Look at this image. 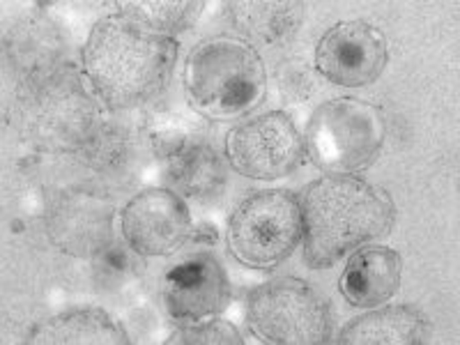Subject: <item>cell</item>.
<instances>
[{"label":"cell","mask_w":460,"mask_h":345,"mask_svg":"<svg viewBox=\"0 0 460 345\" xmlns=\"http://www.w3.org/2000/svg\"><path fill=\"white\" fill-rule=\"evenodd\" d=\"M81 60L97 100L111 111H129L150 104L168 88L178 42L111 14L93 26Z\"/></svg>","instance_id":"obj_1"},{"label":"cell","mask_w":460,"mask_h":345,"mask_svg":"<svg viewBox=\"0 0 460 345\" xmlns=\"http://www.w3.org/2000/svg\"><path fill=\"white\" fill-rule=\"evenodd\" d=\"M304 262L332 267L368 242L389 235L396 205L382 187L355 175H324L306 184L302 199Z\"/></svg>","instance_id":"obj_2"},{"label":"cell","mask_w":460,"mask_h":345,"mask_svg":"<svg viewBox=\"0 0 460 345\" xmlns=\"http://www.w3.org/2000/svg\"><path fill=\"white\" fill-rule=\"evenodd\" d=\"M94 97L76 69L56 65L26 76L16 115L23 134L40 147L79 152L104 125Z\"/></svg>","instance_id":"obj_3"},{"label":"cell","mask_w":460,"mask_h":345,"mask_svg":"<svg viewBox=\"0 0 460 345\" xmlns=\"http://www.w3.org/2000/svg\"><path fill=\"white\" fill-rule=\"evenodd\" d=\"M191 109L209 120L249 113L267 93V74L256 49L237 40H209L187 56L182 72Z\"/></svg>","instance_id":"obj_4"},{"label":"cell","mask_w":460,"mask_h":345,"mask_svg":"<svg viewBox=\"0 0 460 345\" xmlns=\"http://www.w3.org/2000/svg\"><path fill=\"white\" fill-rule=\"evenodd\" d=\"M387 138V120L368 102L341 97L320 104L304 131L311 162L332 175H350L371 166Z\"/></svg>","instance_id":"obj_5"},{"label":"cell","mask_w":460,"mask_h":345,"mask_svg":"<svg viewBox=\"0 0 460 345\" xmlns=\"http://www.w3.org/2000/svg\"><path fill=\"white\" fill-rule=\"evenodd\" d=\"M228 252L253 270H272L302 242L299 199L286 189H261L246 196L228 219Z\"/></svg>","instance_id":"obj_6"},{"label":"cell","mask_w":460,"mask_h":345,"mask_svg":"<svg viewBox=\"0 0 460 345\" xmlns=\"http://www.w3.org/2000/svg\"><path fill=\"white\" fill-rule=\"evenodd\" d=\"M246 324L270 345H323L334 334L330 304L302 279L279 277L252 290Z\"/></svg>","instance_id":"obj_7"},{"label":"cell","mask_w":460,"mask_h":345,"mask_svg":"<svg viewBox=\"0 0 460 345\" xmlns=\"http://www.w3.org/2000/svg\"><path fill=\"white\" fill-rule=\"evenodd\" d=\"M304 138L283 111L246 118L226 137V157L240 175L258 182L288 178L304 159Z\"/></svg>","instance_id":"obj_8"},{"label":"cell","mask_w":460,"mask_h":345,"mask_svg":"<svg viewBox=\"0 0 460 345\" xmlns=\"http://www.w3.org/2000/svg\"><path fill=\"white\" fill-rule=\"evenodd\" d=\"M389 60L387 37L361 19L341 22L320 37L315 69L324 79L343 88H364L380 79Z\"/></svg>","instance_id":"obj_9"},{"label":"cell","mask_w":460,"mask_h":345,"mask_svg":"<svg viewBox=\"0 0 460 345\" xmlns=\"http://www.w3.org/2000/svg\"><path fill=\"white\" fill-rule=\"evenodd\" d=\"M122 237L138 256H171L191 240L194 226L182 196L171 189H143L120 215Z\"/></svg>","instance_id":"obj_10"},{"label":"cell","mask_w":460,"mask_h":345,"mask_svg":"<svg viewBox=\"0 0 460 345\" xmlns=\"http://www.w3.org/2000/svg\"><path fill=\"white\" fill-rule=\"evenodd\" d=\"M162 299L166 314L180 327L215 318L230 304L228 277L212 253H191L166 272Z\"/></svg>","instance_id":"obj_11"},{"label":"cell","mask_w":460,"mask_h":345,"mask_svg":"<svg viewBox=\"0 0 460 345\" xmlns=\"http://www.w3.org/2000/svg\"><path fill=\"white\" fill-rule=\"evenodd\" d=\"M47 230L60 252L94 258L113 237V205L93 191H65L49 208Z\"/></svg>","instance_id":"obj_12"},{"label":"cell","mask_w":460,"mask_h":345,"mask_svg":"<svg viewBox=\"0 0 460 345\" xmlns=\"http://www.w3.org/2000/svg\"><path fill=\"white\" fill-rule=\"evenodd\" d=\"M402 258L389 246L357 249L341 274V295L359 309H376L401 288Z\"/></svg>","instance_id":"obj_13"},{"label":"cell","mask_w":460,"mask_h":345,"mask_svg":"<svg viewBox=\"0 0 460 345\" xmlns=\"http://www.w3.org/2000/svg\"><path fill=\"white\" fill-rule=\"evenodd\" d=\"M429 320L414 306L396 304L350 320L339 334L343 345H421L429 339Z\"/></svg>","instance_id":"obj_14"},{"label":"cell","mask_w":460,"mask_h":345,"mask_svg":"<svg viewBox=\"0 0 460 345\" xmlns=\"http://www.w3.org/2000/svg\"><path fill=\"white\" fill-rule=\"evenodd\" d=\"M37 345H127L125 327L102 309H69L37 324L28 336Z\"/></svg>","instance_id":"obj_15"},{"label":"cell","mask_w":460,"mask_h":345,"mask_svg":"<svg viewBox=\"0 0 460 345\" xmlns=\"http://www.w3.org/2000/svg\"><path fill=\"white\" fill-rule=\"evenodd\" d=\"M226 19L237 35L244 37L246 44H279L299 28L304 19V5L290 0L228 3Z\"/></svg>","instance_id":"obj_16"},{"label":"cell","mask_w":460,"mask_h":345,"mask_svg":"<svg viewBox=\"0 0 460 345\" xmlns=\"http://www.w3.org/2000/svg\"><path fill=\"white\" fill-rule=\"evenodd\" d=\"M146 137L152 152L168 164L196 147L209 146L212 129L199 113L159 111V113L150 115L146 125Z\"/></svg>","instance_id":"obj_17"},{"label":"cell","mask_w":460,"mask_h":345,"mask_svg":"<svg viewBox=\"0 0 460 345\" xmlns=\"http://www.w3.org/2000/svg\"><path fill=\"white\" fill-rule=\"evenodd\" d=\"M5 51L12 63L31 76L56 67L58 58L63 53V35L49 19L31 16L7 32Z\"/></svg>","instance_id":"obj_18"},{"label":"cell","mask_w":460,"mask_h":345,"mask_svg":"<svg viewBox=\"0 0 460 345\" xmlns=\"http://www.w3.org/2000/svg\"><path fill=\"white\" fill-rule=\"evenodd\" d=\"M171 184L182 199L212 200L226 187V166L212 146L196 147L166 164Z\"/></svg>","instance_id":"obj_19"},{"label":"cell","mask_w":460,"mask_h":345,"mask_svg":"<svg viewBox=\"0 0 460 345\" xmlns=\"http://www.w3.org/2000/svg\"><path fill=\"white\" fill-rule=\"evenodd\" d=\"M79 152L90 168L106 178H122L141 166V146L129 129L118 125H102Z\"/></svg>","instance_id":"obj_20"},{"label":"cell","mask_w":460,"mask_h":345,"mask_svg":"<svg viewBox=\"0 0 460 345\" xmlns=\"http://www.w3.org/2000/svg\"><path fill=\"white\" fill-rule=\"evenodd\" d=\"M120 10V16L157 35L172 37L178 32H184L189 26H194L196 19L203 12L205 3L200 0H138V3H115Z\"/></svg>","instance_id":"obj_21"},{"label":"cell","mask_w":460,"mask_h":345,"mask_svg":"<svg viewBox=\"0 0 460 345\" xmlns=\"http://www.w3.org/2000/svg\"><path fill=\"white\" fill-rule=\"evenodd\" d=\"M168 345H242L240 332L235 330V324L226 323V320H200L194 324H182L180 330L166 339Z\"/></svg>","instance_id":"obj_22"},{"label":"cell","mask_w":460,"mask_h":345,"mask_svg":"<svg viewBox=\"0 0 460 345\" xmlns=\"http://www.w3.org/2000/svg\"><path fill=\"white\" fill-rule=\"evenodd\" d=\"M277 85L283 102L302 104L314 94V72L304 60H288L277 69Z\"/></svg>","instance_id":"obj_23"},{"label":"cell","mask_w":460,"mask_h":345,"mask_svg":"<svg viewBox=\"0 0 460 345\" xmlns=\"http://www.w3.org/2000/svg\"><path fill=\"white\" fill-rule=\"evenodd\" d=\"M97 272H102V277H122V274L129 270V258H127L125 249L120 246H113L109 244L104 252L97 253Z\"/></svg>","instance_id":"obj_24"},{"label":"cell","mask_w":460,"mask_h":345,"mask_svg":"<svg viewBox=\"0 0 460 345\" xmlns=\"http://www.w3.org/2000/svg\"><path fill=\"white\" fill-rule=\"evenodd\" d=\"M191 240H194L196 244H212V242L217 240L215 226L203 224V226H199V228H194V233H191Z\"/></svg>","instance_id":"obj_25"}]
</instances>
